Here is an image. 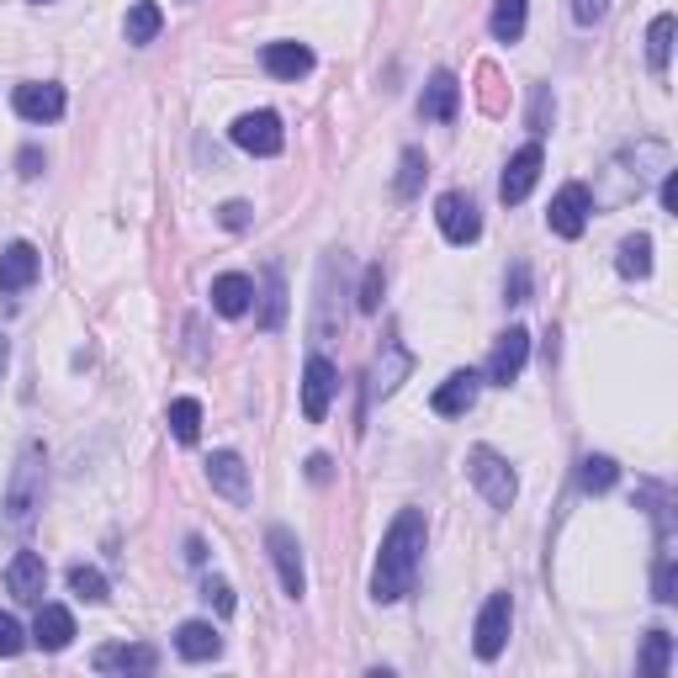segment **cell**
<instances>
[{"label": "cell", "mask_w": 678, "mask_h": 678, "mask_svg": "<svg viewBox=\"0 0 678 678\" xmlns=\"http://www.w3.org/2000/svg\"><path fill=\"white\" fill-rule=\"evenodd\" d=\"M424 541H430L424 514H419V509H398V520H392L382 535L377 567H371V599H377V604H398V599L413 593L419 562H424Z\"/></svg>", "instance_id": "cell-1"}, {"label": "cell", "mask_w": 678, "mask_h": 678, "mask_svg": "<svg viewBox=\"0 0 678 678\" xmlns=\"http://www.w3.org/2000/svg\"><path fill=\"white\" fill-rule=\"evenodd\" d=\"M43 445H27L22 451V462H16V473H11V488H5V520H11V531H27L32 514L43 509Z\"/></svg>", "instance_id": "cell-2"}, {"label": "cell", "mask_w": 678, "mask_h": 678, "mask_svg": "<svg viewBox=\"0 0 678 678\" xmlns=\"http://www.w3.org/2000/svg\"><path fill=\"white\" fill-rule=\"evenodd\" d=\"M467 477H473V488L493 503V509H509L514 493H520V477H514V467L503 462L493 445H473V451H467Z\"/></svg>", "instance_id": "cell-3"}, {"label": "cell", "mask_w": 678, "mask_h": 678, "mask_svg": "<svg viewBox=\"0 0 678 678\" xmlns=\"http://www.w3.org/2000/svg\"><path fill=\"white\" fill-rule=\"evenodd\" d=\"M509 625H514V599H509V593H488V604H482V615H477V625H473V652L482 663L503 657Z\"/></svg>", "instance_id": "cell-4"}, {"label": "cell", "mask_w": 678, "mask_h": 678, "mask_svg": "<svg viewBox=\"0 0 678 678\" xmlns=\"http://www.w3.org/2000/svg\"><path fill=\"white\" fill-rule=\"evenodd\" d=\"M589 212H593V197L583 180H567L557 197H552V212H546V223H552V234L557 238H578L589 229Z\"/></svg>", "instance_id": "cell-5"}, {"label": "cell", "mask_w": 678, "mask_h": 678, "mask_svg": "<svg viewBox=\"0 0 678 678\" xmlns=\"http://www.w3.org/2000/svg\"><path fill=\"white\" fill-rule=\"evenodd\" d=\"M334 392H340V371L324 355H308V366H302V413H308V424H324Z\"/></svg>", "instance_id": "cell-6"}, {"label": "cell", "mask_w": 678, "mask_h": 678, "mask_svg": "<svg viewBox=\"0 0 678 678\" xmlns=\"http://www.w3.org/2000/svg\"><path fill=\"white\" fill-rule=\"evenodd\" d=\"M234 144L244 154H255V159H270V154H281L287 144V133H281V118L276 112H244L234 122Z\"/></svg>", "instance_id": "cell-7"}, {"label": "cell", "mask_w": 678, "mask_h": 678, "mask_svg": "<svg viewBox=\"0 0 678 678\" xmlns=\"http://www.w3.org/2000/svg\"><path fill=\"white\" fill-rule=\"evenodd\" d=\"M266 546H270L276 573H281V589H287V599H302V593H308V573H302V546H297V535L287 531V525H270Z\"/></svg>", "instance_id": "cell-8"}, {"label": "cell", "mask_w": 678, "mask_h": 678, "mask_svg": "<svg viewBox=\"0 0 678 678\" xmlns=\"http://www.w3.org/2000/svg\"><path fill=\"white\" fill-rule=\"evenodd\" d=\"M525 360H531V329H509V334H499V345L488 355V371H482V377L493 387H509V382H520Z\"/></svg>", "instance_id": "cell-9"}, {"label": "cell", "mask_w": 678, "mask_h": 678, "mask_svg": "<svg viewBox=\"0 0 678 678\" xmlns=\"http://www.w3.org/2000/svg\"><path fill=\"white\" fill-rule=\"evenodd\" d=\"M541 165H546L541 144H525L520 154H509V165H503V180H499L503 207H520L525 197H531V191H535V180H541Z\"/></svg>", "instance_id": "cell-10"}, {"label": "cell", "mask_w": 678, "mask_h": 678, "mask_svg": "<svg viewBox=\"0 0 678 678\" xmlns=\"http://www.w3.org/2000/svg\"><path fill=\"white\" fill-rule=\"evenodd\" d=\"M435 223H441V234L451 244H473L482 234V218H477V202L467 191H445L441 202H435Z\"/></svg>", "instance_id": "cell-11"}, {"label": "cell", "mask_w": 678, "mask_h": 678, "mask_svg": "<svg viewBox=\"0 0 678 678\" xmlns=\"http://www.w3.org/2000/svg\"><path fill=\"white\" fill-rule=\"evenodd\" d=\"M37 270H43V255L32 249L27 238L5 244V249H0V297H22L32 281H37Z\"/></svg>", "instance_id": "cell-12"}, {"label": "cell", "mask_w": 678, "mask_h": 678, "mask_svg": "<svg viewBox=\"0 0 678 678\" xmlns=\"http://www.w3.org/2000/svg\"><path fill=\"white\" fill-rule=\"evenodd\" d=\"M11 107H16V118H22V122H59L69 101H64V86H48V80H27V86H16Z\"/></svg>", "instance_id": "cell-13"}, {"label": "cell", "mask_w": 678, "mask_h": 678, "mask_svg": "<svg viewBox=\"0 0 678 678\" xmlns=\"http://www.w3.org/2000/svg\"><path fill=\"white\" fill-rule=\"evenodd\" d=\"M207 482L212 493H223L229 503H249V467L238 451H212L207 456Z\"/></svg>", "instance_id": "cell-14"}, {"label": "cell", "mask_w": 678, "mask_h": 678, "mask_svg": "<svg viewBox=\"0 0 678 678\" xmlns=\"http://www.w3.org/2000/svg\"><path fill=\"white\" fill-rule=\"evenodd\" d=\"M96 674H154L159 668V652L148 642H122V647H101L90 657Z\"/></svg>", "instance_id": "cell-15"}, {"label": "cell", "mask_w": 678, "mask_h": 678, "mask_svg": "<svg viewBox=\"0 0 678 678\" xmlns=\"http://www.w3.org/2000/svg\"><path fill=\"white\" fill-rule=\"evenodd\" d=\"M462 112V80L451 75V69H435L430 75V86L419 96V118L424 122H451Z\"/></svg>", "instance_id": "cell-16"}, {"label": "cell", "mask_w": 678, "mask_h": 678, "mask_svg": "<svg viewBox=\"0 0 678 678\" xmlns=\"http://www.w3.org/2000/svg\"><path fill=\"white\" fill-rule=\"evenodd\" d=\"M5 589L11 599H22V604H43V589H48V567L37 552H16L11 567H5Z\"/></svg>", "instance_id": "cell-17"}, {"label": "cell", "mask_w": 678, "mask_h": 678, "mask_svg": "<svg viewBox=\"0 0 678 678\" xmlns=\"http://www.w3.org/2000/svg\"><path fill=\"white\" fill-rule=\"evenodd\" d=\"M477 392H482V377H477V371H451V377L435 387L430 409L445 413V419H456V413H467L477 403Z\"/></svg>", "instance_id": "cell-18"}, {"label": "cell", "mask_w": 678, "mask_h": 678, "mask_svg": "<svg viewBox=\"0 0 678 678\" xmlns=\"http://www.w3.org/2000/svg\"><path fill=\"white\" fill-rule=\"evenodd\" d=\"M32 642L43 652H64L75 642V615L64 604H37V620H32Z\"/></svg>", "instance_id": "cell-19"}, {"label": "cell", "mask_w": 678, "mask_h": 678, "mask_svg": "<svg viewBox=\"0 0 678 678\" xmlns=\"http://www.w3.org/2000/svg\"><path fill=\"white\" fill-rule=\"evenodd\" d=\"M249 302H255V281H249V276H238V270L212 276V308H218L223 319H244Z\"/></svg>", "instance_id": "cell-20"}, {"label": "cell", "mask_w": 678, "mask_h": 678, "mask_svg": "<svg viewBox=\"0 0 678 678\" xmlns=\"http://www.w3.org/2000/svg\"><path fill=\"white\" fill-rule=\"evenodd\" d=\"M260 64H266V75H276V80H302L313 69V48L308 43H266Z\"/></svg>", "instance_id": "cell-21"}, {"label": "cell", "mask_w": 678, "mask_h": 678, "mask_svg": "<svg viewBox=\"0 0 678 678\" xmlns=\"http://www.w3.org/2000/svg\"><path fill=\"white\" fill-rule=\"evenodd\" d=\"M176 652L186 663H212V657L223 652V636H218V625H207V620H186L176 631Z\"/></svg>", "instance_id": "cell-22"}, {"label": "cell", "mask_w": 678, "mask_h": 678, "mask_svg": "<svg viewBox=\"0 0 678 678\" xmlns=\"http://www.w3.org/2000/svg\"><path fill=\"white\" fill-rule=\"evenodd\" d=\"M413 371V355L403 351V345H387V355H377V366H371V398H392L398 392V382Z\"/></svg>", "instance_id": "cell-23"}, {"label": "cell", "mask_w": 678, "mask_h": 678, "mask_svg": "<svg viewBox=\"0 0 678 678\" xmlns=\"http://www.w3.org/2000/svg\"><path fill=\"white\" fill-rule=\"evenodd\" d=\"M525 16H531V0H493L488 32H493L499 43H520V37H525Z\"/></svg>", "instance_id": "cell-24"}, {"label": "cell", "mask_w": 678, "mask_h": 678, "mask_svg": "<svg viewBox=\"0 0 678 678\" xmlns=\"http://www.w3.org/2000/svg\"><path fill=\"white\" fill-rule=\"evenodd\" d=\"M615 270H620V276H625V281H647V276H652V238H647V234L620 238Z\"/></svg>", "instance_id": "cell-25"}, {"label": "cell", "mask_w": 678, "mask_h": 678, "mask_svg": "<svg viewBox=\"0 0 678 678\" xmlns=\"http://www.w3.org/2000/svg\"><path fill=\"white\" fill-rule=\"evenodd\" d=\"M159 27H165V11H159V5H154V0H138V5H133V11H127V43H138V48H144V43H154V37H159Z\"/></svg>", "instance_id": "cell-26"}, {"label": "cell", "mask_w": 678, "mask_h": 678, "mask_svg": "<svg viewBox=\"0 0 678 678\" xmlns=\"http://www.w3.org/2000/svg\"><path fill=\"white\" fill-rule=\"evenodd\" d=\"M424 176H430V159H424V148H403V159H398V180H392V191H398L403 202H413V197H419V186H424Z\"/></svg>", "instance_id": "cell-27"}, {"label": "cell", "mask_w": 678, "mask_h": 678, "mask_svg": "<svg viewBox=\"0 0 678 678\" xmlns=\"http://www.w3.org/2000/svg\"><path fill=\"white\" fill-rule=\"evenodd\" d=\"M165 419H170V435H176L180 445H197V435H202V403H197V398H176Z\"/></svg>", "instance_id": "cell-28"}, {"label": "cell", "mask_w": 678, "mask_h": 678, "mask_svg": "<svg viewBox=\"0 0 678 678\" xmlns=\"http://www.w3.org/2000/svg\"><path fill=\"white\" fill-rule=\"evenodd\" d=\"M620 482V467L610 456H583V467H578V488L583 493H610Z\"/></svg>", "instance_id": "cell-29"}, {"label": "cell", "mask_w": 678, "mask_h": 678, "mask_svg": "<svg viewBox=\"0 0 678 678\" xmlns=\"http://www.w3.org/2000/svg\"><path fill=\"white\" fill-rule=\"evenodd\" d=\"M668 59H674V16L663 11V16L647 27V64L663 75V69H668Z\"/></svg>", "instance_id": "cell-30"}, {"label": "cell", "mask_w": 678, "mask_h": 678, "mask_svg": "<svg viewBox=\"0 0 678 678\" xmlns=\"http://www.w3.org/2000/svg\"><path fill=\"white\" fill-rule=\"evenodd\" d=\"M674 668V636L668 631H647V647H642V674L663 678Z\"/></svg>", "instance_id": "cell-31"}, {"label": "cell", "mask_w": 678, "mask_h": 678, "mask_svg": "<svg viewBox=\"0 0 678 678\" xmlns=\"http://www.w3.org/2000/svg\"><path fill=\"white\" fill-rule=\"evenodd\" d=\"M287 319V281H281V270L266 266V313H260V329H281Z\"/></svg>", "instance_id": "cell-32"}, {"label": "cell", "mask_w": 678, "mask_h": 678, "mask_svg": "<svg viewBox=\"0 0 678 678\" xmlns=\"http://www.w3.org/2000/svg\"><path fill=\"white\" fill-rule=\"evenodd\" d=\"M69 589L80 593L86 604H101V599H107V578H101V567H86V562H75V567H69Z\"/></svg>", "instance_id": "cell-33"}, {"label": "cell", "mask_w": 678, "mask_h": 678, "mask_svg": "<svg viewBox=\"0 0 678 678\" xmlns=\"http://www.w3.org/2000/svg\"><path fill=\"white\" fill-rule=\"evenodd\" d=\"M382 287H387L382 266H366V276H360V297H355V308H360V313H377V308H382Z\"/></svg>", "instance_id": "cell-34"}, {"label": "cell", "mask_w": 678, "mask_h": 678, "mask_svg": "<svg viewBox=\"0 0 678 678\" xmlns=\"http://www.w3.org/2000/svg\"><path fill=\"white\" fill-rule=\"evenodd\" d=\"M652 599L657 604H674L678 599V578H674V557L663 552V562H657V578H652Z\"/></svg>", "instance_id": "cell-35"}, {"label": "cell", "mask_w": 678, "mask_h": 678, "mask_svg": "<svg viewBox=\"0 0 678 678\" xmlns=\"http://www.w3.org/2000/svg\"><path fill=\"white\" fill-rule=\"evenodd\" d=\"M22 647H27V631H22V620L0 610V657H16Z\"/></svg>", "instance_id": "cell-36"}, {"label": "cell", "mask_w": 678, "mask_h": 678, "mask_svg": "<svg viewBox=\"0 0 678 678\" xmlns=\"http://www.w3.org/2000/svg\"><path fill=\"white\" fill-rule=\"evenodd\" d=\"M202 599L212 604V610H218V615H234V604H238L234 589H229L223 578H207V583H202Z\"/></svg>", "instance_id": "cell-37"}, {"label": "cell", "mask_w": 678, "mask_h": 678, "mask_svg": "<svg viewBox=\"0 0 678 678\" xmlns=\"http://www.w3.org/2000/svg\"><path fill=\"white\" fill-rule=\"evenodd\" d=\"M503 302H531V266H514V270H509Z\"/></svg>", "instance_id": "cell-38"}, {"label": "cell", "mask_w": 678, "mask_h": 678, "mask_svg": "<svg viewBox=\"0 0 678 678\" xmlns=\"http://www.w3.org/2000/svg\"><path fill=\"white\" fill-rule=\"evenodd\" d=\"M604 11H610V0H573V22L578 27H593Z\"/></svg>", "instance_id": "cell-39"}, {"label": "cell", "mask_w": 678, "mask_h": 678, "mask_svg": "<svg viewBox=\"0 0 678 678\" xmlns=\"http://www.w3.org/2000/svg\"><path fill=\"white\" fill-rule=\"evenodd\" d=\"M218 223H223V229H249V202H223L218 207Z\"/></svg>", "instance_id": "cell-40"}, {"label": "cell", "mask_w": 678, "mask_h": 678, "mask_svg": "<svg viewBox=\"0 0 678 678\" xmlns=\"http://www.w3.org/2000/svg\"><path fill=\"white\" fill-rule=\"evenodd\" d=\"M657 202H663V212H678V176L668 170L663 176V186H657Z\"/></svg>", "instance_id": "cell-41"}, {"label": "cell", "mask_w": 678, "mask_h": 678, "mask_svg": "<svg viewBox=\"0 0 678 678\" xmlns=\"http://www.w3.org/2000/svg\"><path fill=\"white\" fill-rule=\"evenodd\" d=\"M16 165H22V180L43 176V154H37V148H22V154H16Z\"/></svg>", "instance_id": "cell-42"}, {"label": "cell", "mask_w": 678, "mask_h": 678, "mask_svg": "<svg viewBox=\"0 0 678 678\" xmlns=\"http://www.w3.org/2000/svg\"><path fill=\"white\" fill-rule=\"evenodd\" d=\"M546 112H552V96H546V90H535V107H531V127H535V133H546Z\"/></svg>", "instance_id": "cell-43"}, {"label": "cell", "mask_w": 678, "mask_h": 678, "mask_svg": "<svg viewBox=\"0 0 678 678\" xmlns=\"http://www.w3.org/2000/svg\"><path fill=\"white\" fill-rule=\"evenodd\" d=\"M308 477H313V482H329V456H308Z\"/></svg>", "instance_id": "cell-44"}, {"label": "cell", "mask_w": 678, "mask_h": 678, "mask_svg": "<svg viewBox=\"0 0 678 678\" xmlns=\"http://www.w3.org/2000/svg\"><path fill=\"white\" fill-rule=\"evenodd\" d=\"M202 557H207L202 535H186V562H202Z\"/></svg>", "instance_id": "cell-45"}, {"label": "cell", "mask_w": 678, "mask_h": 678, "mask_svg": "<svg viewBox=\"0 0 678 678\" xmlns=\"http://www.w3.org/2000/svg\"><path fill=\"white\" fill-rule=\"evenodd\" d=\"M5 355H11V351H5V334H0V371H5Z\"/></svg>", "instance_id": "cell-46"}, {"label": "cell", "mask_w": 678, "mask_h": 678, "mask_svg": "<svg viewBox=\"0 0 678 678\" xmlns=\"http://www.w3.org/2000/svg\"><path fill=\"white\" fill-rule=\"evenodd\" d=\"M32 5H48V0H32Z\"/></svg>", "instance_id": "cell-47"}]
</instances>
